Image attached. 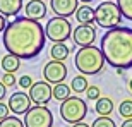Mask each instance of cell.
Segmentation results:
<instances>
[{
  "instance_id": "obj_23",
  "label": "cell",
  "mask_w": 132,
  "mask_h": 127,
  "mask_svg": "<svg viewBox=\"0 0 132 127\" xmlns=\"http://www.w3.org/2000/svg\"><path fill=\"white\" fill-rule=\"evenodd\" d=\"M0 127H26L24 125V120H21L17 117H7L4 120H0Z\"/></svg>"
},
{
  "instance_id": "obj_16",
  "label": "cell",
  "mask_w": 132,
  "mask_h": 127,
  "mask_svg": "<svg viewBox=\"0 0 132 127\" xmlns=\"http://www.w3.org/2000/svg\"><path fill=\"white\" fill-rule=\"evenodd\" d=\"M69 53H70V48L64 41H59V43H53L52 48H50V57L53 60H67L69 59Z\"/></svg>"
},
{
  "instance_id": "obj_32",
  "label": "cell",
  "mask_w": 132,
  "mask_h": 127,
  "mask_svg": "<svg viewBox=\"0 0 132 127\" xmlns=\"http://www.w3.org/2000/svg\"><path fill=\"white\" fill-rule=\"evenodd\" d=\"M72 127H91V125H88V124H84V120H81V122L72 124Z\"/></svg>"
},
{
  "instance_id": "obj_25",
  "label": "cell",
  "mask_w": 132,
  "mask_h": 127,
  "mask_svg": "<svg viewBox=\"0 0 132 127\" xmlns=\"http://www.w3.org/2000/svg\"><path fill=\"white\" fill-rule=\"evenodd\" d=\"M86 98H88V100H94V101L100 98V88L96 84L88 86V89H86Z\"/></svg>"
},
{
  "instance_id": "obj_8",
  "label": "cell",
  "mask_w": 132,
  "mask_h": 127,
  "mask_svg": "<svg viewBox=\"0 0 132 127\" xmlns=\"http://www.w3.org/2000/svg\"><path fill=\"white\" fill-rule=\"evenodd\" d=\"M43 77L45 81H48L50 84H59L64 83L67 77V67L62 60H50L43 69Z\"/></svg>"
},
{
  "instance_id": "obj_31",
  "label": "cell",
  "mask_w": 132,
  "mask_h": 127,
  "mask_svg": "<svg viewBox=\"0 0 132 127\" xmlns=\"http://www.w3.org/2000/svg\"><path fill=\"white\" fill-rule=\"evenodd\" d=\"M120 127H132V118H125V120H123V124Z\"/></svg>"
},
{
  "instance_id": "obj_9",
  "label": "cell",
  "mask_w": 132,
  "mask_h": 127,
  "mask_svg": "<svg viewBox=\"0 0 132 127\" xmlns=\"http://www.w3.org/2000/svg\"><path fill=\"white\" fill-rule=\"evenodd\" d=\"M29 98L34 105H48L50 100L53 98V88L50 86L48 81L33 83V86L29 88Z\"/></svg>"
},
{
  "instance_id": "obj_2",
  "label": "cell",
  "mask_w": 132,
  "mask_h": 127,
  "mask_svg": "<svg viewBox=\"0 0 132 127\" xmlns=\"http://www.w3.org/2000/svg\"><path fill=\"white\" fill-rule=\"evenodd\" d=\"M100 48L103 57L115 69H130L132 67V29L125 26H115L106 29L101 36Z\"/></svg>"
},
{
  "instance_id": "obj_10",
  "label": "cell",
  "mask_w": 132,
  "mask_h": 127,
  "mask_svg": "<svg viewBox=\"0 0 132 127\" xmlns=\"http://www.w3.org/2000/svg\"><path fill=\"white\" fill-rule=\"evenodd\" d=\"M74 43L81 46H89L96 41V28L94 24H79L76 29H72Z\"/></svg>"
},
{
  "instance_id": "obj_11",
  "label": "cell",
  "mask_w": 132,
  "mask_h": 127,
  "mask_svg": "<svg viewBox=\"0 0 132 127\" xmlns=\"http://www.w3.org/2000/svg\"><path fill=\"white\" fill-rule=\"evenodd\" d=\"M31 103H33V100L29 98V93L17 91V93L10 94L7 105H9L10 112H14V115H24V113L31 108Z\"/></svg>"
},
{
  "instance_id": "obj_24",
  "label": "cell",
  "mask_w": 132,
  "mask_h": 127,
  "mask_svg": "<svg viewBox=\"0 0 132 127\" xmlns=\"http://www.w3.org/2000/svg\"><path fill=\"white\" fill-rule=\"evenodd\" d=\"M91 127H117V124L113 122L110 117H101V115H100V117L91 124Z\"/></svg>"
},
{
  "instance_id": "obj_1",
  "label": "cell",
  "mask_w": 132,
  "mask_h": 127,
  "mask_svg": "<svg viewBox=\"0 0 132 127\" xmlns=\"http://www.w3.org/2000/svg\"><path fill=\"white\" fill-rule=\"evenodd\" d=\"M2 41L9 53L28 60L41 53V50L45 48L46 34L39 21L28 19L24 15L7 22Z\"/></svg>"
},
{
  "instance_id": "obj_26",
  "label": "cell",
  "mask_w": 132,
  "mask_h": 127,
  "mask_svg": "<svg viewBox=\"0 0 132 127\" xmlns=\"http://www.w3.org/2000/svg\"><path fill=\"white\" fill-rule=\"evenodd\" d=\"M2 83H4L7 88H10V86H15V84H17V79H15V76L12 72H5L4 76H2Z\"/></svg>"
},
{
  "instance_id": "obj_30",
  "label": "cell",
  "mask_w": 132,
  "mask_h": 127,
  "mask_svg": "<svg viewBox=\"0 0 132 127\" xmlns=\"http://www.w3.org/2000/svg\"><path fill=\"white\" fill-rule=\"evenodd\" d=\"M5 26H7V21H5V15L0 14V33H4Z\"/></svg>"
},
{
  "instance_id": "obj_3",
  "label": "cell",
  "mask_w": 132,
  "mask_h": 127,
  "mask_svg": "<svg viewBox=\"0 0 132 127\" xmlns=\"http://www.w3.org/2000/svg\"><path fill=\"white\" fill-rule=\"evenodd\" d=\"M105 57H103L101 48L89 45V46H81L77 50V53L74 57V64L81 74L84 76H94L103 70L105 67Z\"/></svg>"
},
{
  "instance_id": "obj_5",
  "label": "cell",
  "mask_w": 132,
  "mask_h": 127,
  "mask_svg": "<svg viewBox=\"0 0 132 127\" xmlns=\"http://www.w3.org/2000/svg\"><path fill=\"white\" fill-rule=\"evenodd\" d=\"M86 115H88V105L79 96H69L60 105V117L67 124L81 122V120H84Z\"/></svg>"
},
{
  "instance_id": "obj_18",
  "label": "cell",
  "mask_w": 132,
  "mask_h": 127,
  "mask_svg": "<svg viewBox=\"0 0 132 127\" xmlns=\"http://www.w3.org/2000/svg\"><path fill=\"white\" fill-rule=\"evenodd\" d=\"M94 112L101 115V117H110L113 112V101L112 98H101L100 96L96 100V107H94Z\"/></svg>"
},
{
  "instance_id": "obj_33",
  "label": "cell",
  "mask_w": 132,
  "mask_h": 127,
  "mask_svg": "<svg viewBox=\"0 0 132 127\" xmlns=\"http://www.w3.org/2000/svg\"><path fill=\"white\" fill-rule=\"evenodd\" d=\"M129 88H130V91H132V79L129 81Z\"/></svg>"
},
{
  "instance_id": "obj_4",
  "label": "cell",
  "mask_w": 132,
  "mask_h": 127,
  "mask_svg": "<svg viewBox=\"0 0 132 127\" xmlns=\"http://www.w3.org/2000/svg\"><path fill=\"white\" fill-rule=\"evenodd\" d=\"M94 10H96V24L103 29L120 26V22H122V12H120L118 4H115V2L105 0Z\"/></svg>"
},
{
  "instance_id": "obj_17",
  "label": "cell",
  "mask_w": 132,
  "mask_h": 127,
  "mask_svg": "<svg viewBox=\"0 0 132 127\" xmlns=\"http://www.w3.org/2000/svg\"><path fill=\"white\" fill-rule=\"evenodd\" d=\"M0 65H2V69H4L5 72L15 74V70H19V67H21V59L15 57V55H12V53H7V55L2 57Z\"/></svg>"
},
{
  "instance_id": "obj_21",
  "label": "cell",
  "mask_w": 132,
  "mask_h": 127,
  "mask_svg": "<svg viewBox=\"0 0 132 127\" xmlns=\"http://www.w3.org/2000/svg\"><path fill=\"white\" fill-rule=\"evenodd\" d=\"M118 7H120V12L125 19L132 21V0H117Z\"/></svg>"
},
{
  "instance_id": "obj_6",
  "label": "cell",
  "mask_w": 132,
  "mask_h": 127,
  "mask_svg": "<svg viewBox=\"0 0 132 127\" xmlns=\"http://www.w3.org/2000/svg\"><path fill=\"white\" fill-rule=\"evenodd\" d=\"M72 24L69 17H62V15H55L46 22L45 26V34L50 41L59 43V41H67L72 36Z\"/></svg>"
},
{
  "instance_id": "obj_14",
  "label": "cell",
  "mask_w": 132,
  "mask_h": 127,
  "mask_svg": "<svg viewBox=\"0 0 132 127\" xmlns=\"http://www.w3.org/2000/svg\"><path fill=\"white\" fill-rule=\"evenodd\" d=\"M74 15H76V19H77L79 24H94V22H96V10L88 4L79 5Z\"/></svg>"
},
{
  "instance_id": "obj_20",
  "label": "cell",
  "mask_w": 132,
  "mask_h": 127,
  "mask_svg": "<svg viewBox=\"0 0 132 127\" xmlns=\"http://www.w3.org/2000/svg\"><path fill=\"white\" fill-rule=\"evenodd\" d=\"M70 86L69 84H64V83H59L53 86V98L55 100H59V101H64L70 96Z\"/></svg>"
},
{
  "instance_id": "obj_13",
  "label": "cell",
  "mask_w": 132,
  "mask_h": 127,
  "mask_svg": "<svg viewBox=\"0 0 132 127\" xmlns=\"http://www.w3.org/2000/svg\"><path fill=\"white\" fill-rule=\"evenodd\" d=\"M24 14L28 19L41 21L46 17V4L45 0H29L24 5Z\"/></svg>"
},
{
  "instance_id": "obj_27",
  "label": "cell",
  "mask_w": 132,
  "mask_h": 127,
  "mask_svg": "<svg viewBox=\"0 0 132 127\" xmlns=\"http://www.w3.org/2000/svg\"><path fill=\"white\" fill-rule=\"evenodd\" d=\"M17 86H21L22 89H29L31 86H33V79H31V76H21L19 81H17Z\"/></svg>"
},
{
  "instance_id": "obj_36",
  "label": "cell",
  "mask_w": 132,
  "mask_h": 127,
  "mask_svg": "<svg viewBox=\"0 0 132 127\" xmlns=\"http://www.w3.org/2000/svg\"><path fill=\"white\" fill-rule=\"evenodd\" d=\"M0 60H2V59H0Z\"/></svg>"
},
{
  "instance_id": "obj_29",
  "label": "cell",
  "mask_w": 132,
  "mask_h": 127,
  "mask_svg": "<svg viewBox=\"0 0 132 127\" xmlns=\"http://www.w3.org/2000/svg\"><path fill=\"white\" fill-rule=\"evenodd\" d=\"M5 94H7V86H5V84L0 81V101L5 98Z\"/></svg>"
},
{
  "instance_id": "obj_28",
  "label": "cell",
  "mask_w": 132,
  "mask_h": 127,
  "mask_svg": "<svg viewBox=\"0 0 132 127\" xmlns=\"http://www.w3.org/2000/svg\"><path fill=\"white\" fill-rule=\"evenodd\" d=\"M9 115H10V108H9V105H5V103L0 101V120L7 118Z\"/></svg>"
},
{
  "instance_id": "obj_15",
  "label": "cell",
  "mask_w": 132,
  "mask_h": 127,
  "mask_svg": "<svg viewBox=\"0 0 132 127\" xmlns=\"http://www.w3.org/2000/svg\"><path fill=\"white\" fill-rule=\"evenodd\" d=\"M22 9V0H0V14L5 17L17 15Z\"/></svg>"
},
{
  "instance_id": "obj_34",
  "label": "cell",
  "mask_w": 132,
  "mask_h": 127,
  "mask_svg": "<svg viewBox=\"0 0 132 127\" xmlns=\"http://www.w3.org/2000/svg\"><path fill=\"white\" fill-rule=\"evenodd\" d=\"M79 2H86L88 4V2H93V0H79Z\"/></svg>"
},
{
  "instance_id": "obj_19",
  "label": "cell",
  "mask_w": 132,
  "mask_h": 127,
  "mask_svg": "<svg viewBox=\"0 0 132 127\" xmlns=\"http://www.w3.org/2000/svg\"><path fill=\"white\" fill-rule=\"evenodd\" d=\"M89 83L88 79H86V76L84 74H79V76H76V77L72 79V83H70V89H72L74 93H86V89H88Z\"/></svg>"
},
{
  "instance_id": "obj_12",
  "label": "cell",
  "mask_w": 132,
  "mask_h": 127,
  "mask_svg": "<svg viewBox=\"0 0 132 127\" xmlns=\"http://www.w3.org/2000/svg\"><path fill=\"white\" fill-rule=\"evenodd\" d=\"M50 7L55 15L62 17H70L76 14L79 7V0H50Z\"/></svg>"
},
{
  "instance_id": "obj_22",
  "label": "cell",
  "mask_w": 132,
  "mask_h": 127,
  "mask_svg": "<svg viewBox=\"0 0 132 127\" xmlns=\"http://www.w3.org/2000/svg\"><path fill=\"white\" fill-rule=\"evenodd\" d=\"M118 113L122 118H132V100H123L118 107Z\"/></svg>"
},
{
  "instance_id": "obj_35",
  "label": "cell",
  "mask_w": 132,
  "mask_h": 127,
  "mask_svg": "<svg viewBox=\"0 0 132 127\" xmlns=\"http://www.w3.org/2000/svg\"><path fill=\"white\" fill-rule=\"evenodd\" d=\"M110 2H115V0H110Z\"/></svg>"
},
{
  "instance_id": "obj_7",
  "label": "cell",
  "mask_w": 132,
  "mask_h": 127,
  "mask_svg": "<svg viewBox=\"0 0 132 127\" xmlns=\"http://www.w3.org/2000/svg\"><path fill=\"white\" fill-rule=\"evenodd\" d=\"M26 127H52L53 125V113L46 105H34L24 113Z\"/></svg>"
}]
</instances>
